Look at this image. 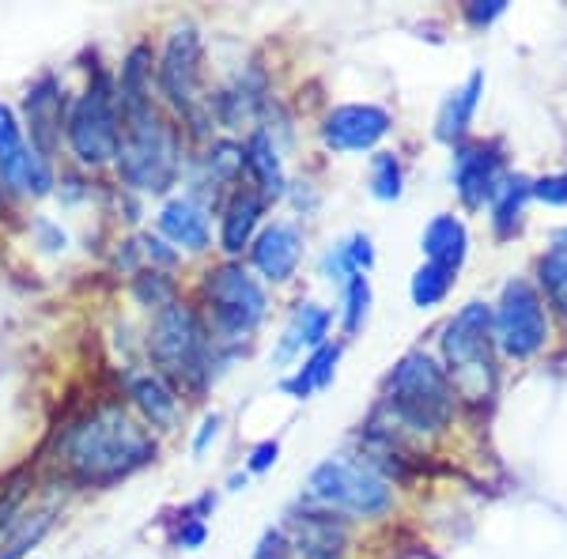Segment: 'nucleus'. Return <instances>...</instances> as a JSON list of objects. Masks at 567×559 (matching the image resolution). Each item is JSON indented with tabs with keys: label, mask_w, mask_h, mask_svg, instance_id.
Masks as SVG:
<instances>
[{
	"label": "nucleus",
	"mask_w": 567,
	"mask_h": 559,
	"mask_svg": "<svg viewBox=\"0 0 567 559\" xmlns=\"http://www.w3.org/2000/svg\"><path fill=\"white\" fill-rule=\"evenodd\" d=\"M405 174H401V159L393 152H374L371 159V194L379 200H398Z\"/></svg>",
	"instance_id": "nucleus-30"
},
{
	"label": "nucleus",
	"mask_w": 567,
	"mask_h": 559,
	"mask_svg": "<svg viewBox=\"0 0 567 559\" xmlns=\"http://www.w3.org/2000/svg\"><path fill=\"white\" fill-rule=\"evenodd\" d=\"M117 174L141 194H167L178 178L182 148L178 133L159 117L152 103L122 110V141H117Z\"/></svg>",
	"instance_id": "nucleus-2"
},
{
	"label": "nucleus",
	"mask_w": 567,
	"mask_h": 559,
	"mask_svg": "<svg viewBox=\"0 0 567 559\" xmlns=\"http://www.w3.org/2000/svg\"><path fill=\"white\" fill-rule=\"evenodd\" d=\"M216 435H219V416H208L205 424H200L197 438H194V454H200V451H205V446L213 443Z\"/></svg>",
	"instance_id": "nucleus-39"
},
{
	"label": "nucleus",
	"mask_w": 567,
	"mask_h": 559,
	"mask_svg": "<svg viewBox=\"0 0 567 559\" xmlns=\"http://www.w3.org/2000/svg\"><path fill=\"white\" fill-rule=\"evenodd\" d=\"M23 110H27V125H31V144L50 159V152L58 148V133H61V95H58L53 76H42L39 84L27 91Z\"/></svg>",
	"instance_id": "nucleus-16"
},
{
	"label": "nucleus",
	"mask_w": 567,
	"mask_h": 559,
	"mask_svg": "<svg viewBox=\"0 0 567 559\" xmlns=\"http://www.w3.org/2000/svg\"><path fill=\"white\" fill-rule=\"evenodd\" d=\"M451 283H454V272H446V269H439V265L427 261V265H420V269H416V277H413V283H409V291H413L416 307H435V302L446 299Z\"/></svg>",
	"instance_id": "nucleus-29"
},
{
	"label": "nucleus",
	"mask_w": 567,
	"mask_h": 559,
	"mask_svg": "<svg viewBox=\"0 0 567 559\" xmlns=\"http://www.w3.org/2000/svg\"><path fill=\"white\" fill-rule=\"evenodd\" d=\"M39 231L45 235V250H61V246H65V235H61V231H53L50 224H39Z\"/></svg>",
	"instance_id": "nucleus-42"
},
{
	"label": "nucleus",
	"mask_w": 567,
	"mask_h": 559,
	"mask_svg": "<svg viewBox=\"0 0 567 559\" xmlns=\"http://www.w3.org/2000/svg\"><path fill=\"white\" fill-rule=\"evenodd\" d=\"M148 352L163 382L171 379L178 386H200L208 379V337L197 310L186 302H171L155 314Z\"/></svg>",
	"instance_id": "nucleus-5"
},
{
	"label": "nucleus",
	"mask_w": 567,
	"mask_h": 559,
	"mask_svg": "<svg viewBox=\"0 0 567 559\" xmlns=\"http://www.w3.org/2000/svg\"><path fill=\"white\" fill-rule=\"evenodd\" d=\"M503 12H507V4H503V0H473V4H465V23H470V27H488V23H496Z\"/></svg>",
	"instance_id": "nucleus-36"
},
{
	"label": "nucleus",
	"mask_w": 567,
	"mask_h": 559,
	"mask_svg": "<svg viewBox=\"0 0 567 559\" xmlns=\"http://www.w3.org/2000/svg\"><path fill=\"white\" fill-rule=\"evenodd\" d=\"M341 360V348L337 344H322L310 352V360L299 366L291 379H284V393H291V397H310L315 390H326L329 382H333V366Z\"/></svg>",
	"instance_id": "nucleus-26"
},
{
	"label": "nucleus",
	"mask_w": 567,
	"mask_h": 559,
	"mask_svg": "<svg viewBox=\"0 0 567 559\" xmlns=\"http://www.w3.org/2000/svg\"><path fill=\"white\" fill-rule=\"evenodd\" d=\"M481 95H484V72H470V80L451 91V99L443 103V110H439V122H435V136L446 144H462L465 133H470L473 125V114H477L481 106Z\"/></svg>",
	"instance_id": "nucleus-17"
},
{
	"label": "nucleus",
	"mask_w": 567,
	"mask_h": 559,
	"mask_svg": "<svg viewBox=\"0 0 567 559\" xmlns=\"http://www.w3.org/2000/svg\"><path fill=\"white\" fill-rule=\"evenodd\" d=\"M454 386L432 355L409 352L386 379V408L405 431L435 435L454 416Z\"/></svg>",
	"instance_id": "nucleus-4"
},
{
	"label": "nucleus",
	"mask_w": 567,
	"mask_h": 559,
	"mask_svg": "<svg viewBox=\"0 0 567 559\" xmlns=\"http://www.w3.org/2000/svg\"><path fill=\"white\" fill-rule=\"evenodd\" d=\"M310 499L326 510H344L355 518H379L393 507L390 480L371 465L355 462H322L310 473Z\"/></svg>",
	"instance_id": "nucleus-7"
},
{
	"label": "nucleus",
	"mask_w": 567,
	"mask_h": 559,
	"mask_svg": "<svg viewBox=\"0 0 567 559\" xmlns=\"http://www.w3.org/2000/svg\"><path fill=\"white\" fill-rule=\"evenodd\" d=\"M326 333H329V310H322L318 302H299L296 314H291V325L284 329L277 352H272V360L288 363L291 355H299L303 348H322Z\"/></svg>",
	"instance_id": "nucleus-19"
},
{
	"label": "nucleus",
	"mask_w": 567,
	"mask_h": 559,
	"mask_svg": "<svg viewBox=\"0 0 567 559\" xmlns=\"http://www.w3.org/2000/svg\"><path fill=\"white\" fill-rule=\"evenodd\" d=\"M178 545H182V548L205 545V526H200L197 518H186V529H178Z\"/></svg>",
	"instance_id": "nucleus-38"
},
{
	"label": "nucleus",
	"mask_w": 567,
	"mask_h": 559,
	"mask_svg": "<svg viewBox=\"0 0 567 559\" xmlns=\"http://www.w3.org/2000/svg\"><path fill=\"white\" fill-rule=\"evenodd\" d=\"M159 231L171 238V242L186 246V250H205L208 246V216L197 200L182 197L171 200L159 213Z\"/></svg>",
	"instance_id": "nucleus-21"
},
{
	"label": "nucleus",
	"mask_w": 567,
	"mask_h": 559,
	"mask_svg": "<svg viewBox=\"0 0 567 559\" xmlns=\"http://www.w3.org/2000/svg\"><path fill=\"white\" fill-rule=\"evenodd\" d=\"M250 258H254V269H258L265 280L288 283L296 277L299 258H303V238H299V231L291 224H272L254 238Z\"/></svg>",
	"instance_id": "nucleus-15"
},
{
	"label": "nucleus",
	"mask_w": 567,
	"mask_h": 559,
	"mask_svg": "<svg viewBox=\"0 0 567 559\" xmlns=\"http://www.w3.org/2000/svg\"><path fill=\"white\" fill-rule=\"evenodd\" d=\"M503 174V152L496 144H458L454 152V189L465 208H484V200L496 197Z\"/></svg>",
	"instance_id": "nucleus-13"
},
{
	"label": "nucleus",
	"mask_w": 567,
	"mask_h": 559,
	"mask_svg": "<svg viewBox=\"0 0 567 559\" xmlns=\"http://www.w3.org/2000/svg\"><path fill=\"white\" fill-rule=\"evenodd\" d=\"M265 106V80L261 72H250V76H239L224 95L216 99V114L227 130H239V125L254 122Z\"/></svg>",
	"instance_id": "nucleus-23"
},
{
	"label": "nucleus",
	"mask_w": 567,
	"mask_h": 559,
	"mask_svg": "<svg viewBox=\"0 0 567 559\" xmlns=\"http://www.w3.org/2000/svg\"><path fill=\"white\" fill-rule=\"evenodd\" d=\"M277 454H280V446H277V443H261L258 451L250 454V473H265L272 462H277Z\"/></svg>",
	"instance_id": "nucleus-37"
},
{
	"label": "nucleus",
	"mask_w": 567,
	"mask_h": 559,
	"mask_svg": "<svg viewBox=\"0 0 567 559\" xmlns=\"http://www.w3.org/2000/svg\"><path fill=\"white\" fill-rule=\"evenodd\" d=\"M155 457V443L122 405H103L61 438V462L80 484H114Z\"/></svg>",
	"instance_id": "nucleus-1"
},
{
	"label": "nucleus",
	"mask_w": 567,
	"mask_h": 559,
	"mask_svg": "<svg viewBox=\"0 0 567 559\" xmlns=\"http://www.w3.org/2000/svg\"><path fill=\"white\" fill-rule=\"evenodd\" d=\"M443 360L454 397L484 405L496 393V337H492V310L484 302H465L443 325Z\"/></svg>",
	"instance_id": "nucleus-3"
},
{
	"label": "nucleus",
	"mask_w": 567,
	"mask_h": 559,
	"mask_svg": "<svg viewBox=\"0 0 567 559\" xmlns=\"http://www.w3.org/2000/svg\"><path fill=\"white\" fill-rule=\"evenodd\" d=\"M368 307H371V283L363 272H355L344 283V333H355L368 318Z\"/></svg>",
	"instance_id": "nucleus-32"
},
{
	"label": "nucleus",
	"mask_w": 567,
	"mask_h": 559,
	"mask_svg": "<svg viewBox=\"0 0 567 559\" xmlns=\"http://www.w3.org/2000/svg\"><path fill=\"white\" fill-rule=\"evenodd\" d=\"M529 197H534V182L523 178V174H507L499 182L496 197H492V227H496V238H511L523 227Z\"/></svg>",
	"instance_id": "nucleus-24"
},
{
	"label": "nucleus",
	"mask_w": 567,
	"mask_h": 559,
	"mask_svg": "<svg viewBox=\"0 0 567 559\" xmlns=\"http://www.w3.org/2000/svg\"><path fill=\"white\" fill-rule=\"evenodd\" d=\"M341 253H344V261H349L352 272H363V269H371V265H374V250H371L368 235H352L349 242L341 246Z\"/></svg>",
	"instance_id": "nucleus-35"
},
{
	"label": "nucleus",
	"mask_w": 567,
	"mask_h": 559,
	"mask_svg": "<svg viewBox=\"0 0 567 559\" xmlns=\"http://www.w3.org/2000/svg\"><path fill=\"white\" fill-rule=\"evenodd\" d=\"M159 91L182 114H194L197 110L200 34L194 23H182L167 34V45H163V58H159Z\"/></svg>",
	"instance_id": "nucleus-10"
},
{
	"label": "nucleus",
	"mask_w": 567,
	"mask_h": 559,
	"mask_svg": "<svg viewBox=\"0 0 567 559\" xmlns=\"http://www.w3.org/2000/svg\"><path fill=\"white\" fill-rule=\"evenodd\" d=\"M420 250L427 253V261L439 265L446 272H458L465 253H470V231H465L462 219L454 216H435L432 224L424 227V238H420Z\"/></svg>",
	"instance_id": "nucleus-18"
},
{
	"label": "nucleus",
	"mask_w": 567,
	"mask_h": 559,
	"mask_svg": "<svg viewBox=\"0 0 567 559\" xmlns=\"http://www.w3.org/2000/svg\"><path fill=\"white\" fill-rule=\"evenodd\" d=\"M0 178L31 197H45L53 186L50 159L34 144L23 141L20 122H16V114L4 103H0Z\"/></svg>",
	"instance_id": "nucleus-11"
},
{
	"label": "nucleus",
	"mask_w": 567,
	"mask_h": 559,
	"mask_svg": "<svg viewBox=\"0 0 567 559\" xmlns=\"http://www.w3.org/2000/svg\"><path fill=\"white\" fill-rule=\"evenodd\" d=\"M265 213V197L254 194V189H239L224 208V231H219V246L227 253H243V246H250L254 227Z\"/></svg>",
	"instance_id": "nucleus-20"
},
{
	"label": "nucleus",
	"mask_w": 567,
	"mask_h": 559,
	"mask_svg": "<svg viewBox=\"0 0 567 559\" xmlns=\"http://www.w3.org/2000/svg\"><path fill=\"white\" fill-rule=\"evenodd\" d=\"M130 397L136 401V408L152 420L155 427H175L178 420V397L159 374H136L130 382Z\"/></svg>",
	"instance_id": "nucleus-25"
},
{
	"label": "nucleus",
	"mask_w": 567,
	"mask_h": 559,
	"mask_svg": "<svg viewBox=\"0 0 567 559\" xmlns=\"http://www.w3.org/2000/svg\"><path fill=\"white\" fill-rule=\"evenodd\" d=\"M534 197L545 200V205H553V208H567V170L537 178L534 182Z\"/></svg>",
	"instance_id": "nucleus-34"
},
{
	"label": "nucleus",
	"mask_w": 567,
	"mask_h": 559,
	"mask_svg": "<svg viewBox=\"0 0 567 559\" xmlns=\"http://www.w3.org/2000/svg\"><path fill=\"white\" fill-rule=\"evenodd\" d=\"M136 299L163 310V307L175 302V283H171L167 277H159V272H144V277H136Z\"/></svg>",
	"instance_id": "nucleus-33"
},
{
	"label": "nucleus",
	"mask_w": 567,
	"mask_h": 559,
	"mask_svg": "<svg viewBox=\"0 0 567 559\" xmlns=\"http://www.w3.org/2000/svg\"><path fill=\"white\" fill-rule=\"evenodd\" d=\"M492 337L507 360H529L548 341V314L542 291L529 280H511L492 310Z\"/></svg>",
	"instance_id": "nucleus-9"
},
{
	"label": "nucleus",
	"mask_w": 567,
	"mask_h": 559,
	"mask_svg": "<svg viewBox=\"0 0 567 559\" xmlns=\"http://www.w3.org/2000/svg\"><path fill=\"white\" fill-rule=\"evenodd\" d=\"M205 170L213 182H235L246 170V148L243 144H231V141L213 144L205 155Z\"/></svg>",
	"instance_id": "nucleus-31"
},
{
	"label": "nucleus",
	"mask_w": 567,
	"mask_h": 559,
	"mask_svg": "<svg viewBox=\"0 0 567 559\" xmlns=\"http://www.w3.org/2000/svg\"><path fill=\"white\" fill-rule=\"evenodd\" d=\"M280 545H284V534H269V537L261 540L258 559H280Z\"/></svg>",
	"instance_id": "nucleus-41"
},
{
	"label": "nucleus",
	"mask_w": 567,
	"mask_h": 559,
	"mask_svg": "<svg viewBox=\"0 0 567 559\" xmlns=\"http://www.w3.org/2000/svg\"><path fill=\"white\" fill-rule=\"evenodd\" d=\"M69 144L72 155L87 167L114 159L117 141H122V103H117V87L106 72H95L84 95L69 110Z\"/></svg>",
	"instance_id": "nucleus-6"
},
{
	"label": "nucleus",
	"mask_w": 567,
	"mask_h": 559,
	"mask_svg": "<svg viewBox=\"0 0 567 559\" xmlns=\"http://www.w3.org/2000/svg\"><path fill=\"white\" fill-rule=\"evenodd\" d=\"M144 250H148V258H155V261H163V265H175V253H171V250H163V242H159V238H144Z\"/></svg>",
	"instance_id": "nucleus-40"
},
{
	"label": "nucleus",
	"mask_w": 567,
	"mask_h": 559,
	"mask_svg": "<svg viewBox=\"0 0 567 559\" xmlns=\"http://www.w3.org/2000/svg\"><path fill=\"white\" fill-rule=\"evenodd\" d=\"M390 133V114L371 103H349L326 114L322 141L333 152H368Z\"/></svg>",
	"instance_id": "nucleus-12"
},
{
	"label": "nucleus",
	"mask_w": 567,
	"mask_h": 559,
	"mask_svg": "<svg viewBox=\"0 0 567 559\" xmlns=\"http://www.w3.org/2000/svg\"><path fill=\"white\" fill-rule=\"evenodd\" d=\"M205 302L213 310V325L224 341H246L265 322V310H269L261 283L243 265H219V269L208 272Z\"/></svg>",
	"instance_id": "nucleus-8"
},
{
	"label": "nucleus",
	"mask_w": 567,
	"mask_h": 559,
	"mask_svg": "<svg viewBox=\"0 0 567 559\" xmlns=\"http://www.w3.org/2000/svg\"><path fill=\"white\" fill-rule=\"evenodd\" d=\"M246 170H250V178L258 182V194L265 200H277V197H284V189H288L280 155L272 148V141L265 130H254L250 141H246Z\"/></svg>",
	"instance_id": "nucleus-22"
},
{
	"label": "nucleus",
	"mask_w": 567,
	"mask_h": 559,
	"mask_svg": "<svg viewBox=\"0 0 567 559\" xmlns=\"http://www.w3.org/2000/svg\"><path fill=\"white\" fill-rule=\"evenodd\" d=\"M53 526V510H34V515H16L8 526H0V559H20L27 548H34Z\"/></svg>",
	"instance_id": "nucleus-27"
},
{
	"label": "nucleus",
	"mask_w": 567,
	"mask_h": 559,
	"mask_svg": "<svg viewBox=\"0 0 567 559\" xmlns=\"http://www.w3.org/2000/svg\"><path fill=\"white\" fill-rule=\"evenodd\" d=\"M542 288H545V299L553 302L556 310H560V318L567 322V246L560 250L556 246L553 253H545L542 258Z\"/></svg>",
	"instance_id": "nucleus-28"
},
{
	"label": "nucleus",
	"mask_w": 567,
	"mask_h": 559,
	"mask_svg": "<svg viewBox=\"0 0 567 559\" xmlns=\"http://www.w3.org/2000/svg\"><path fill=\"white\" fill-rule=\"evenodd\" d=\"M291 548L303 559H344L349 552V526L333 510H299L288 518Z\"/></svg>",
	"instance_id": "nucleus-14"
}]
</instances>
